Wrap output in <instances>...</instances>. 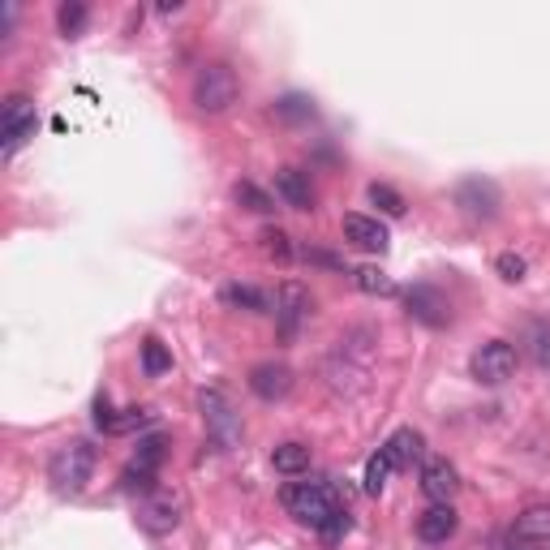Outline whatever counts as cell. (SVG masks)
<instances>
[{"label": "cell", "mask_w": 550, "mask_h": 550, "mask_svg": "<svg viewBox=\"0 0 550 550\" xmlns=\"http://www.w3.org/2000/svg\"><path fill=\"white\" fill-rule=\"evenodd\" d=\"M185 516V495L177 486H155L147 499H142V512H138V525L155 533V538H168L172 529L181 525Z\"/></svg>", "instance_id": "5b68a950"}, {"label": "cell", "mask_w": 550, "mask_h": 550, "mask_svg": "<svg viewBox=\"0 0 550 550\" xmlns=\"http://www.w3.org/2000/svg\"><path fill=\"white\" fill-rule=\"evenodd\" d=\"M168 370H172V353L155 336H147L142 340V374H147V379H159V374H168Z\"/></svg>", "instance_id": "603a6c76"}, {"label": "cell", "mask_w": 550, "mask_h": 550, "mask_svg": "<svg viewBox=\"0 0 550 550\" xmlns=\"http://www.w3.org/2000/svg\"><path fill=\"white\" fill-rule=\"evenodd\" d=\"M198 409H202V422H207V434L220 447L228 443H237V434H241V417L233 409V400H228L220 387H211V392H202L198 396Z\"/></svg>", "instance_id": "52a82bcc"}, {"label": "cell", "mask_w": 550, "mask_h": 550, "mask_svg": "<svg viewBox=\"0 0 550 550\" xmlns=\"http://www.w3.org/2000/svg\"><path fill=\"white\" fill-rule=\"evenodd\" d=\"M512 533H520V538H529V542H550V508L520 512L516 525H512Z\"/></svg>", "instance_id": "d6986e66"}, {"label": "cell", "mask_w": 550, "mask_h": 550, "mask_svg": "<svg viewBox=\"0 0 550 550\" xmlns=\"http://www.w3.org/2000/svg\"><path fill=\"white\" fill-rule=\"evenodd\" d=\"M35 129H39V121H35V99L22 95V91L9 95L5 108H0V155L13 159V155L26 147V142L35 138Z\"/></svg>", "instance_id": "277c9868"}, {"label": "cell", "mask_w": 550, "mask_h": 550, "mask_svg": "<svg viewBox=\"0 0 550 550\" xmlns=\"http://www.w3.org/2000/svg\"><path fill=\"white\" fill-rule=\"evenodd\" d=\"M529 353L542 370H550V323H533L529 327Z\"/></svg>", "instance_id": "f546056e"}, {"label": "cell", "mask_w": 550, "mask_h": 550, "mask_svg": "<svg viewBox=\"0 0 550 550\" xmlns=\"http://www.w3.org/2000/svg\"><path fill=\"white\" fill-rule=\"evenodd\" d=\"M220 301L228 310H245V314H267V297L258 293L254 284H224L220 288Z\"/></svg>", "instance_id": "ac0fdd59"}, {"label": "cell", "mask_w": 550, "mask_h": 550, "mask_svg": "<svg viewBox=\"0 0 550 550\" xmlns=\"http://www.w3.org/2000/svg\"><path fill=\"white\" fill-rule=\"evenodd\" d=\"M258 245H263V254L275 258V263H288V258H293V241H288L284 228H263V233H258Z\"/></svg>", "instance_id": "4316f807"}, {"label": "cell", "mask_w": 550, "mask_h": 550, "mask_svg": "<svg viewBox=\"0 0 550 550\" xmlns=\"http://www.w3.org/2000/svg\"><path fill=\"white\" fill-rule=\"evenodd\" d=\"M233 198H237V207L254 211V215H271L275 211V198L263 190V185H254V181H237L233 185Z\"/></svg>", "instance_id": "ffe728a7"}, {"label": "cell", "mask_w": 550, "mask_h": 550, "mask_svg": "<svg viewBox=\"0 0 550 550\" xmlns=\"http://www.w3.org/2000/svg\"><path fill=\"white\" fill-rule=\"evenodd\" d=\"M194 108L198 112H207V117H220V112H228L237 104V95H241V82L237 74L228 69L224 61H211V65H202L198 74H194Z\"/></svg>", "instance_id": "3957f363"}, {"label": "cell", "mask_w": 550, "mask_h": 550, "mask_svg": "<svg viewBox=\"0 0 550 550\" xmlns=\"http://www.w3.org/2000/svg\"><path fill=\"white\" fill-rule=\"evenodd\" d=\"M271 469L280 477H301L310 469V447L306 443H280L271 452Z\"/></svg>", "instance_id": "e0dca14e"}, {"label": "cell", "mask_w": 550, "mask_h": 550, "mask_svg": "<svg viewBox=\"0 0 550 550\" xmlns=\"http://www.w3.org/2000/svg\"><path fill=\"white\" fill-rule=\"evenodd\" d=\"M314 297L301 280H284L275 288V323H280V336H297V327L310 318Z\"/></svg>", "instance_id": "ba28073f"}, {"label": "cell", "mask_w": 550, "mask_h": 550, "mask_svg": "<svg viewBox=\"0 0 550 550\" xmlns=\"http://www.w3.org/2000/svg\"><path fill=\"white\" fill-rule=\"evenodd\" d=\"M275 194H280L284 207H293V211H314V185H310V172H301V168L275 172Z\"/></svg>", "instance_id": "4fadbf2b"}, {"label": "cell", "mask_w": 550, "mask_h": 550, "mask_svg": "<svg viewBox=\"0 0 550 550\" xmlns=\"http://www.w3.org/2000/svg\"><path fill=\"white\" fill-rule=\"evenodd\" d=\"M456 207L465 211L473 224H490V220L499 215V207H503L499 185H495V181H486V177H469V181H460V190H456Z\"/></svg>", "instance_id": "9c48e42d"}, {"label": "cell", "mask_w": 550, "mask_h": 550, "mask_svg": "<svg viewBox=\"0 0 550 550\" xmlns=\"http://www.w3.org/2000/svg\"><path fill=\"white\" fill-rule=\"evenodd\" d=\"M86 18H91V13H86L82 0H65V5L56 9V26H61V35H65V39H78V35H82V26H86Z\"/></svg>", "instance_id": "d4e9b609"}, {"label": "cell", "mask_w": 550, "mask_h": 550, "mask_svg": "<svg viewBox=\"0 0 550 550\" xmlns=\"http://www.w3.org/2000/svg\"><path fill=\"white\" fill-rule=\"evenodd\" d=\"M456 529H460V516L452 512V503H434L430 512H422V516H417V538H422V542H430V546L447 542Z\"/></svg>", "instance_id": "5bb4252c"}, {"label": "cell", "mask_w": 550, "mask_h": 550, "mask_svg": "<svg viewBox=\"0 0 550 550\" xmlns=\"http://www.w3.org/2000/svg\"><path fill=\"white\" fill-rule=\"evenodd\" d=\"M344 241H353L357 250H370V254H383L387 250V228L370 215H344Z\"/></svg>", "instance_id": "9a60e30c"}, {"label": "cell", "mask_w": 550, "mask_h": 550, "mask_svg": "<svg viewBox=\"0 0 550 550\" xmlns=\"http://www.w3.org/2000/svg\"><path fill=\"white\" fill-rule=\"evenodd\" d=\"M306 258H310V263H318V267L344 271V258H336V254H327V250H306Z\"/></svg>", "instance_id": "836d02e7"}, {"label": "cell", "mask_w": 550, "mask_h": 550, "mask_svg": "<svg viewBox=\"0 0 550 550\" xmlns=\"http://www.w3.org/2000/svg\"><path fill=\"white\" fill-rule=\"evenodd\" d=\"M495 271H499V280L520 284V280H525V271H529V267H525V258L508 250V254H499V258H495Z\"/></svg>", "instance_id": "4dcf8cb0"}, {"label": "cell", "mask_w": 550, "mask_h": 550, "mask_svg": "<svg viewBox=\"0 0 550 550\" xmlns=\"http://www.w3.org/2000/svg\"><path fill=\"white\" fill-rule=\"evenodd\" d=\"M121 486L129 490V495H142V499H147L151 490H155V473L142 469V465H129V469L121 473Z\"/></svg>", "instance_id": "f1b7e54d"}, {"label": "cell", "mask_w": 550, "mask_h": 550, "mask_svg": "<svg viewBox=\"0 0 550 550\" xmlns=\"http://www.w3.org/2000/svg\"><path fill=\"white\" fill-rule=\"evenodd\" d=\"M164 456H168V439L164 434H147V439H138V456H134V465H142V469H159L164 465Z\"/></svg>", "instance_id": "484cf974"}, {"label": "cell", "mask_w": 550, "mask_h": 550, "mask_svg": "<svg viewBox=\"0 0 550 550\" xmlns=\"http://www.w3.org/2000/svg\"><path fill=\"white\" fill-rule=\"evenodd\" d=\"M392 456H387L383 452V447H379V452H374L370 460H366V477H361V482H366V495H374V499H379L383 495V486H387V477H392Z\"/></svg>", "instance_id": "7402d4cb"}, {"label": "cell", "mask_w": 550, "mask_h": 550, "mask_svg": "<svg viewBox=\"0 0 550 550\" xmlns=\"http://www.w3.org/2000/svg\"><path fill=\"white\" fill-rule=\"evenodd\" d=\"M151 422H155V413H151V409H125V413L117 417V430H112V434H129V430L151 426Z\"/></svg>", "instance_id": "1f68e13d"}, {"label": "cell", "mask_w": 550, "mask_h": 550, "mask_svg": "<svg viewBox=\"0 0 550 550\" xmlns=\"http://www.w3.org/2000/svg\"><path fill=\"white\" fill-rule=\"evenodd\" d=\"M95 465H99V452L86 439H74V443H61L52 452V465H48V477L56 482V490L65 495H78L86 490V482L95 477Z\"/></svg>", "instance_id": "7a4b0ae2"}, {"label": "cell", "mask_w": 550, "mask_h": 550, "mask_svg": "<svg viewBox=\"0 0 550 550\" xmlns=\"http://www.w3.org/2000/svg\"><path fill=\"white\" fill-rule=\"evenodd\" d=\"M499 550H542V542H529V538H520V533H508V538L499 542Z\"/></svg>", "instance_id": "e575fe53"}, {"label": "cell", "mask_w": 550, "mask_h": 550, "mask_svg": "<svg viewBox=\"0 0 550 550\" xmlns=\"http://www.w3.org/2000/svg\"><path fill=\"white\" fill-rule=\"evenodd\" d=\"M353 284L361 288V293H370V297H396V280L387 271H379V267H357Z\"/></svg>", "instance_id": "44dd1931"}, {"label": "cell", "mask_w": 550, "mask_h": 550, "mask_svg": "<svg viewBox=\"0 0 550 550\" xmlns=\"http://www.w3.org/2000/svg\"><path fill=\"white\" fill-rule=\"evenodd\" d=\"M456 490H460L456 465H452V460H443V456H430L426 465H422V495L430 503H452Z\"/></svg>", "instance_id": "7c38bea8"}, {"label": "cell", "mask_w": 550, "mask_h": 550, "mask_svg": "<svg viewBox=\"0 0 550 550\" xmlns=\"http://www.w3.org/2000/svg\"><path fill=\"white\" fill-rule=\"evenodd\" d=\"M383 452L392 456V465L396 469H413L417 460H422V452H426V443H422V434H417L413 426H400L392 439L383 443Z\"/></svg>", "instance_id": "2e32d148"}, {"label": "cell", "mask_w": 550, "mask_h": 550, "mask_svg": "<svg viewBox=\"0 0 550 550\" xmlns=\"http://www.w3.org/2000/svg\"><path fill=\"white\" fill-rule=\"evenodd\" d=\"M366 194H370L374 207H379L383 215H392V220H400V215L409 211V202H404V194H400V190H392V185H383V181H374Z\"/></svg>", "instance_id": "cb8c5ba5"}, {"label": "cell", "mask_w": 550, "mask_h": 550, "mask_svg": "<svg viewBox=\"0 0 550 550\" xmlns=\"http://www.w3.org/2000/svg\"><path fill=\"white\" fill-rule=\"evenodd\" d=\"M280 503H284L288 516L301 520V525H310L314 533H323L331 520L344 516V503H340L331 482H288L280 490Z\"/></svg>", "instance_id": "6da1fadb"}, {"label": "cell", "mask_w": 550, "mask_h": 550, "mask_svg": "<svg viewBox=\"0 0 550 550\" xmlns=\"http://www.w3.org/2000/svg\"><path fill=\"white\" fill-rule=\"evenodd\" d=\"M117 417H121V413L108 404V396H95V426H99V430L112 434V430H117Z\"/></svg>", "instance_id": "d6a6232c"}, {"label": "cell", "mask_w": 550, "mask_h": 550, "mask_svg": "<svg viewBox=\"0 0 550 550\" xmlns=\"http://www.w3.org/2000/svg\"><path fill=\"white\" fill-rule=\"evenodd\" d=\"M245 383H250V392H254L258 400L275 404V400H284L288 392H293V370H288L284 361H258Z\"/></svg>", "instance_id": "8fae6325"}, {"label": "cell", "mask_w": 550, "mask_h": 550, "mask_svg": "<svg viewBox=\"0 0 550 550\" xmlns=\"http://www.w3.org/2000/svg\"><path fill=\"white\" fill-rule=\"evenodd\" d=\"M404 306H409V318L426 327H447L452 323V301H447L434 284H413L409 293H404Z\"/></svg>", "instance_id": "30bf717a"}, {"label": "cell", "mask_w": 550, "mask_h": 550, "mask_svg": "<svg viewBox=\"0 0 550 550\" xmlns=\"http://www.w3.org/2000/svg\"><path fill=\"white\" fill-rule=\"evenodd\" d=\"M271 117H280V121H306V117H314V104L306 95H284L280 104L271 108Z\"/></svg>", "instance_id": "83f0119b"}, {"label": "cell", "mask_w": 550, "mask_h": 550, "mask_svg": "<svg viewBox=\"0 0 550 550\" xmlns=\"http://www.w3.org/2000/svg\"><path fill=\"white\" fill-rule=\"evenodd\" d=\"M520 366V353H516V344L508 340H486L482 349H477L469 357V370H473V379L477 383H486V387H499V383H508L512 374Z\"/></svg>", "instance_id": "8992f818"}]
</instances>
